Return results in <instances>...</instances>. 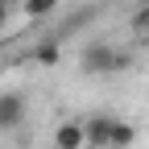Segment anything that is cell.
I'll return each mask as SVG.
<instances>
[{"instance_id": "cell-7", "label": "cell", "mask_w": 149, "mask_h": 149, "mask_svg": "<svg viewBox=\"0 0 149 149\" xmlns=\"http://www.w3.org/2000/svg\"><path fill=\"white\" fill-rule=\"evenodd\" d=\"M33 62H42V66H54L58 62V42H42L33 50Z\"/></svg>"}, {"instance_id": "cell-8", "label": "cell", "mask_w": 149, "mask_h": 149, "mask_svg": "<svg viewBox=\"0 0 149 149\" xmlns=\"http://www.w3.org/2000/svg\"><path fill=\"white\" fill-rule=\"evenodd\" d=\"M128 29H133L137 37H149V8H137L133 21H128Z\"/></svg>"}, {"instance_id": "cell-9", "label": "cell", "mask_w": 149, "mask_h": 149, "mask_svg": "<svg viewBox=\"0 0 149 149\" xmlns=\"http://www.w3.org/2000/svg\"><path fill=\"white\" fill-rule=\"evenodd\" d=\"M8 17H13V13H8V4H0V33L8 29Z\"/></svg>"}, {"instance_id": "cell-3", "label": "cell", "mask_w": 149, "mask_h": 149, "mask_svg": "<svg viewBox=\"0 0 149 149\" xmlns=\"http://www.w3.org/2000/svg\"><path fill=\"white\" fill-rule=\"evenodd\" d=\"M21 124H25V95L0 91V133H17Z\"/></svg>"}, {"instance_id": "cell-10", "label": "cell", "mask_w": 149, "mask_h": 149, "mask_svg": "<svg viewBox=\"0 0 149 149\" xmlns=\"http://www.w3.org/2000/svg\"><path fill=\"white\" fill-rule=\"evenodd\" d=\"M133 4H137V8H149V0H133Z\"/></svg>"}, {"instance_id": "cell-12", "label": "cell", "mask_w": 149, "mask_h": 149, "mask_svg": "<svg viewBox=\"0 0 149 149\" xmlns=\"http://www.w3.org/2000/svg\"><path fill=\"white\" fill-rule=\"evenodd\" d=\"M0 149H8V145H4V141H0Z\"/></svg>"}, {"instance_id": "cell-5", "label": "cell", "mask_w": 149, "mask_h": 149, "mask_svg": "<svg viewBox=\"0 0 149 149\" xmlns=\"http://www.w3.org/2000/svg\"><path fill=\"white\" fill-rule=\"evenodd\" d=\"M133 141H137V128L128 124V120L116 116V124H112V137H108V149H128Z\"/></svg>"}, {"instance_id": "cell-11", "label": "cell", "mask_w": 149, "mask_h": 149, "mask_svg": "<svg viewBox=\"0 0 149 149\" xmlns=\"http://www.w3.org/2000/svg\"><path fill=\"white\" fill-rule=\"evenodd\" d=\"M0 4H8V8H13V0H0Z\"/></svg>"}, {"instance_id": "cell-2", "label": "cell", "mask_w": 149, "mask_h": 149, "mask_svg": "<svg viewBox=\"0 0 149 149\" xmlns=\"http://www.w3.org/2000/svg\"><path fill=\"white\" fill-rule=\"evenodd\" d=\"M50 149H87V124L74 120V116L58 120L50 133Z\"/></svg>"}, {"instance_id": "cell-1", "label": "cell", "mask_w": 149, "mask_h": 149, "mask_svg": "<svg viewBox=\"0 0 149 149\" xmlns=\"http://www.w3.org/2000/svg\"><path fill=\"white\" fill-rule=\"evenodd\" d=\"M128 62L133 58L120 46H83V54H79V66L87 74H116V70H128Z\"/></svg>"}, {"instance_id": "cell-4", "label": "cell", "mask_w": 149, "mask_h": 149, "mask_svg": "<svg viewBox=\"0 0 149 149\" xmlns=\"http://www.w3.org/2000/svg\"><path fill=\"white\" fill-rule=\"evenodd\" d=\"M87 149H108V137H112V124L116 116H108V112H95V116H87Z\"/></svg>"}, {"instance_id": "cell-6", "label": "cell", "mask_w": 149, "mask_h": 149, "mask_svg": "<svg viewBox=\"0 0 149 149\" xmlns=\"http://www.w3.org/2000/svg\"><path fill=\"white\" fill-rule=\"evenodd\" d=\"M58 4L62 0H21V13L29 17V21H42V17H50Z\"/></svg>"}]
</instances>
